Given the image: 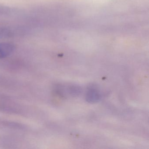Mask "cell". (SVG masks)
Instances as JSON below:
<instances>
[{
  "mask_svg": "<svg viewBox=\"0 0 149 149\" xmlns=\"http://www.w3.org/2000/svg\"><path fill=\"white\" fill-rule=\"evenodd\" d=\"M13 12L12 8L5 6H0V15H8Z\"/></svg>",
  "mask_w": 149,
  "mask_h": 149,
  "instance_id": "obj_2",
  "label": "cell"
},
{
  "mask_svg": "<svg viewBox=\"0 0 149 149\" xmlns=\"http://www.w3.org/2000/svg\"><path fill=\"white\" fill-rule=\"evenodd\" d=\"M10 33V30L8 29L0 28V38L9 36Z\"/></svg>",
  "mask_w": 149,
  "mask_h": 149,
  "instance_id": "obj_3",
  "label": "cell"
},
{
  "mask_svg": "<svg viewBox=\"0 0 149 149\" xmlns=\"http://www.w3.org/2000/svg\"><path fill=\"white\" fill-rule=\"evenodd\" d=\"M15 49V46L10 42L0 43V59L5 58L12 54Z\"/></svg>",
  "mask_w": 149,
  "mask_h": 149,
  "instance_id": "obj_1",
  "label": "cell"
}]
</instances>
